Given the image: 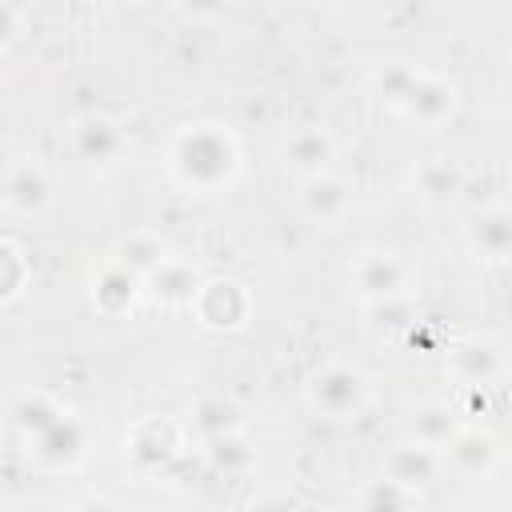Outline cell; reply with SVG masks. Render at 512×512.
<instances>
[{
	"label": "cell",
	"mask_w": 512,
	"mask_h": 512,
	"mask_svg": "<svg viewBox=\"0 0 512 512\" xmlns=\"http://www.w3.org/2000/svg\"><path fill=\"white\" fill-rule=\"evenodd\" d=\"M120 252H124V256H120V264H124L128 272H156V268L164 264V244H160L156 236H148V232L128 236Z\"/></svg>",
	"instance_id": "cell-8"
},
{
	"label": "cell",
	"mask_w": 512,
	"mask_h": 512,
	"mask_svg": "<svg viewBox=\"0 0 512 512\" xmlns=\"http://www.w3.org/2000/svg\"><path fill=\"white\" fill-rule=\"evenodd\" d=\"M360 396H364V384H360V376H356V372L332 368V372H324V376H316V380H312V404H316V408H324V412H332V416H340V412L356 408V404H360Z\"/></svg>",
	"instance_id": "cell-4"
},
{
	"label": "cell",
	"mask_w": 512,
	"mask_h": 512,
	"mask_svg": "<svg viewBox=\"0 0 512 512\" xmlns=\"http://www.w3.org/2000/svg\"><path fill=\"white\" fill-rule=\"evenodd\" d=\"M348 280L364 300H392L412 288V264L392 248H364L348 264Z\"/></svg>",
	"instance_id": "cell-2"
},
{
	"label": "cell",
	"mask_w": 512,
	"mask_h": 512,
	"mask_svg": "<svg viewBox=\"0 0 512 512\" xmlns=\"http://www.w3.org/2000/svg\"><path fill=\"white\" fill-rule=\"evenodd\" d=\"M472 248L484 260H500L504 256V248H508V220H504V212H492V216H476L472 220Z\"/></svg>",
	"instance_id": "cell-7"
},
{
	"label": "cell",
	"mask_w": 512,
	"mask_h": 512,
	"mask_svg": "<svg viewBox=\"0 0 512 512\" xmlns=\"http://www.w3.org/2000/svg\"><path fill=\"white\" fill-rule=\"evenodd\" d=\"M188 168H180L176 176L188 184V188H212L216 180H228L232 164H236V148L224 132H216L212 124H200V128H184L172 144V160H192Z\"/></svg>",
	"instance_id": "cell-1"
},
{
	"label": "cell",
	"mask_w": 512,
	"mask_h": 512,
	"mask_svg": "<svg viewBox=\"0 0 512 512\" xmlns=\"http://www.w3.org/2000/svg\"><path fill=\"white\" fill-rule=\"evenodd\" d=\"M44 196H48V180H44L40 164H32V160L12 164V168L4 172V180H0V200H4L8 208H16V212L40 208Z\"/></svg>",
	"instance_id": "cell-3"
},
{
	"label": "cell",
	"mask_w": 512,
	"mask_h": 512,
	"mask_svg": "<svg viewBox=\"0 0 512 512\" xmlns=\"http://www.w3.org/2000/svg\"><path fill=\"white\" fill-rule=\"evenodd\" d=\"M308 212L312 216H320L324 224H332V220H340L344 212H348V204H352V196H348V184L344 180H336V176H312L308 180Z\"/></svg>",
	"instance_id": "cell-6"
},
{
	"label": "cell",
	"mask_w": 512,
	"mask_h": 512,
	"mask_svg": "<svg viewBox=\"0 0 512 512\" xmlns=\"http://www.w3.org/2000/svg\"><path fill=\"white\" fill-rule=\"evenodd\" d=\"M16 36V12L12 8H0V44H8Z\"/></svg>",
	"instance_id": "cell-10"
},
{
	"label": "cell",
	"mask_w": 512,
	"mask_h": 512,
	"mask_svg": "<svg viewBox=\"0 0 512 512\" xmlns=\"http://www.w3.org/2000/svg\"><path fill=\"white\" fill-rule=\"evenodd\" d=\"M284 156H288V164L300 172V176H320L324 172V164H328V156H332V140H328V132H320V128H304V132H296L288 144H284Z\"/></svg>",
	"instance_id": "cell-5"
},
{
	"label": "cell",
	"mask_w": 512,
	"mask_h": 512,
	"mask_svg": "<svg viewBox=\"0 0 512 512\" xmlns=\"http://www.w3.org/2000/svg\"><path fill=\"white\" fill-rule=\"evenodd\" d=\"M68 512H124V508H120L112 496H96V492H92V496H80Z\"/></svg>",
	"instance_id": "cell-9"
}]
</instances>
